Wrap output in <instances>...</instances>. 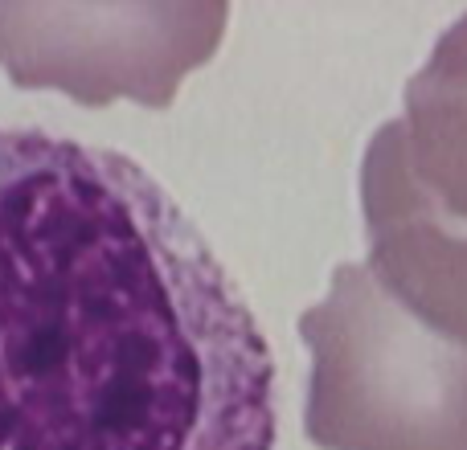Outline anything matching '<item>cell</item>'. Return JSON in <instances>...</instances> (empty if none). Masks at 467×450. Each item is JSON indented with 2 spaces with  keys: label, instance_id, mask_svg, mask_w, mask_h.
<instances>
[{
  "label": "cell",
  "instance_id": "1",
  "mask_svg": "<svg viewBox=\"0 0 467 450\" xmlns=\"http://www.w3.org/2000/svg\"><path fill=\"white\" fill-rule=\"evenodd\" d=\"M0 450H275V361L131 156L0 128Z\"/></svg>",
  "mask_w": 467,
  "mask_h": 450
},
{
  "label": "cell",
  "instance_id": "2",
  "mask_svg": "<svg viewBox=\"0 0 467 450\" xmlns=\"http://www.w3.org/2000/svg\"><path fill=\"white\" fill-rule=\"evenodd\" d=\"M312 353L304 435L320 450H467V340L340 262L299 315Z\"/></svg>",
  "mask_w": 467,
  "mask_h": 450
},
{
  "label": "cell",
  "instance_id": "3",
  "mask_svg": "<svg viewBox=\"0 0 467 450\" xmlns=\"http://www.w3.org/2000/svg\"><path fill=\"white\" fill-rule=\"evenodd\" d=\"M369 271L435 328L467 340V13L406 82L402 115L361 160Z\"/></svg>",
  "mask_w": 467,
  "mask_h": 450
},
{
  "label": "cell",
  "instance_id": "4",
  "mask_svg": "<svg viewBox=\"0 0 467 450\" xmlns=\"http://www.w3.org/2000/svg\"><path fill=\"white\" fill-rule=\"evenodd\" d=\"M230 21L226 0L193 5H0V66L13 87H49L82 107H164L205 66Z\"/></svg>",
  "mask_w": 467,
  "mask_h": 450
}]
</instances>
